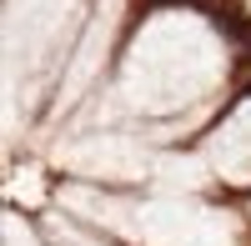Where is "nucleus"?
Segmentation results:
<instances>
[]
</instances>
